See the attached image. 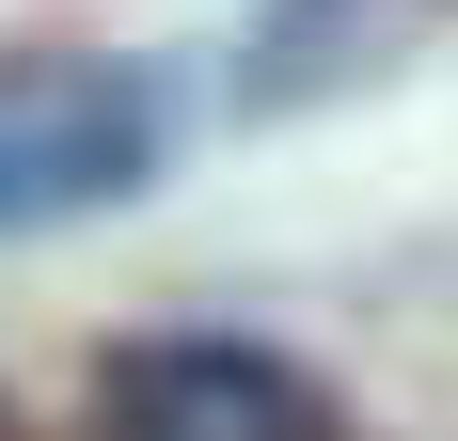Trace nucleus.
<instances>
[{"instance_id":"7ed1b4c3","label":"nucleus","mask_w":458,"mask_h":441,"mask_svg":"<svg viewBox=\"0 0 458 441\" xmlns=\"http://www.w3.org/2000/svg\"><path fill=\"white\" fill-rule=\"evenodd\" d=\"M0 441H32V426H16V410H0Z\"/></svg>"},{"instance_id":"f257e3e1","label":"nucleus","mask_w":458,"mask_h":441,"mask_svg":"<svg viewBox=\"0 0 458 441\" xmlns=\"http://www.w3.org/2000/svg\"><path fill=\"white\" fill-rule=\"evenodd\" d=\"M158 79L142 63H95V47H64V63H0V237H47V220H95L127 205L142 174H158Z\"/></svg>"},{"instance_id":"f03ea898","label":"nucleus","mask_w":458,"mask_h":441,"mask_svg":"<svg viewBox=\"0 0 458 441\" xmlns=\"http://www.w3.org/2000/svg\"><path fill=\"white\" fill-rule=\"evenodd\" d=\"M111 441H348V395L253 331H142L111 362Z\"/></svg>"}]
</instances>
